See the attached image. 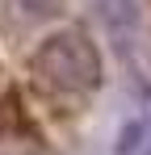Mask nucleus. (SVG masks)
<instances>
[{"mask_svg": "<svg viewBox=\"0 0 151 155\" xmlns=\"http://www.w3.org/2000/svg\"><path fill=\"white\" fill-rule=\"evenodd\" d=\"M25 67L34 88L55 101H80L101 84V51L84 29H55L38 38Z\"/></svg>", "mask_w": 151, "mask_h": 155, "instance_id": "1", "label": "nucleus"}, {"mask_svg": "<svg viewBox=\"0 0 151 155\" xmlns=\"http://www.w3.org/2000/svg\"><path fill=\"white\" fill-rule=\"evenodd\" d=\"M25 134H34L29 109L17 92H4L0 97V138H25Z\"/></svg>", "mask_w": 151, "mask_h": 155, "instance_id": "2", "label": "nucleus"}]
</instances>
